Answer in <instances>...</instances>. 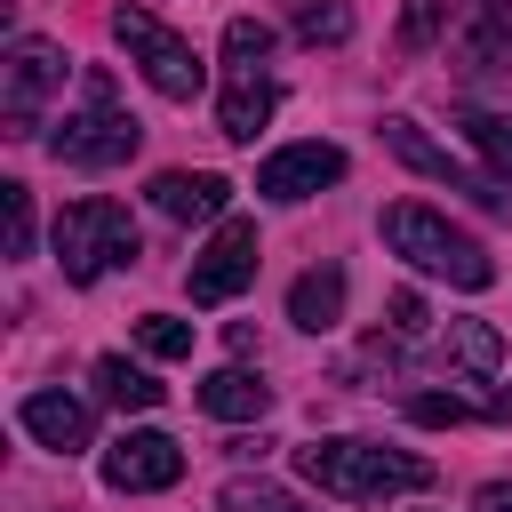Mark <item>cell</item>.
I'll return each instance as SVG.
<instances>
[{
    "label": "cell",
    "instance_id": "obj_1",
    "mask_svg": "<svg viewBox=\"0 0 512 512\" xmlns=\"http://www.w3.org/2000/svg\"><path fill=\"white\" fill-rule=\"evenodd\" d=\"M296 472H304L320 496H344V504H384V496L432 488V464H424V456L376 448V440H312V448H296Z\"/></svg>",
    "mask_w": 512,
    "mask_h": 512
},
{
    "label": "cell",
    "instance_id": "obj_2",
    "mask_svg": "<svg viewBox=\"0 0 512 512\" xmlns=\"http://www.w3.org/2000/svg\"><path fill=\"white\" fill-rule=\"evenodd\" d=\"M384 240H392V256H408L416 272H440L448 288H488L496 280V256L472 232H456L448 216H432L424 200H392L384 208Z\"/></svg>",
    "mask_w": 512,
    "mask_h": 512
},
{
    "label": "cell",
    "instance_id": "obj_3",
    "mask_svg": "<svg viewBox=\"0 0 512 512\" xmlns=\"http://www.w3.org/2000/svg\"><path fill=\"white\" fill-rule=\"evenodd\" d=\"M136 144H144V128H136V112L120 104V88H112L104 72H80V112L56 120L48 152H56L64 168H120Z\"/></svg>",
    "mask_w": 512,
    "mask_h": 512
},
{
    "label": "cell",
    "instance_id": "obj_4",
    "mask_svg": "<svg viewBox=\"0 0 512 512\" xmlns=\"http://www.w3.org/2000/svg\"><path fill=\"white\" fill-rule=\"evenodd\" d=\"M112 40L128 48V64H136L168 104H192V96L208 88V64L192 56V40H184V32H168L152 8H112Z\"/></svg>",
    "mask_w": 512,
    "mask_h": 512
},
{
    "label": "cell",
    "instance_id": "obj_5",
    "mask_svg": "<svg viewBox=\"0 0 512 512\" xmlns=\"http://www.w3.org/2000/svg\"><path fill=\"white\" fill-rule=\"evenodd\" d=\"M128 256H136V224H128L120 200H72L56 216V264H64V280L88 288V280H104Z\"/></svg>",
    "mask_w": 512,
    "mask_h": 512
},
{
    "label": "cell",
    "instance_id": "obj_6",
    "mask_svg": "<svg viewBox=\"0 0 512 512\" xmlns=\"http://www.w3.org/2000/svg\"><path fill=\"white\" fill-rule=\"evenodd\" d=\"M64 88V48L56 40H16L8 64H0V112H8V136H32L40 128V104Z\"/></svg>",
    "mask_w": 512,
    "mask_h": 512
},
{
    "label": "cell",
    "instance_id": "obj_7",
    "mask_svg": "<svg viewBox=\"0 0 512 512\" xmlns=\"http://www.w3.org/2000/svg\"><path fill=\"white\" fill-rule=\"evenodd\" d=\"M248 280H256V224L248 216H224L216 240L192 256V304H232Z\"/></svg>",
    "mask_w": 512,
    "mask_h": 512
},
{
    "label": "cell",
    "instance_id": "obj_8",
    "mask_svg": "<svg viewBox=\"0 0 512 512\" xmlns=\"http://www.w3.org/2000/svg\"><path fill=\"white\" fill-rule=\"evenodd\" d=\"M384 144L416 168V176H432V184H448V192H472L480 208H504V192H496V176H480V168H464L448 144H432L416 120H384Z\"/></svg>",
    "mask_w": 512,
    "mask_h": 512
},
{
    "label": "cell",
    "instance_id": "obj_9",
    "mask_svg": "<svg viewBox=\"0 0 512 512\" xmlns=\"http://www.w3.org/2000/svg\"><path fill=\"white\" fill-rule=\"evenodd\" d=\"M104 480L128 488V496H144V488H176V480H184V448H176L168 432H120V440L104 448Z\"/></svg>",
    "mask_w": 512,
    "mask_h": 512
},
{
    "label": "cell",
    "instance_id": "obj_10",
    "mask_svg": "<svg viewBox=\"0 0 512 512\" xmlns=\"http://www.w3.org/2000/svg\"><path fill=\"white\" fill-rule=\"evenodd\" d=\"M344 176V152L336 144H280L264 168H256V192L264 200H312L320 184H336Z\"/></svg>",
    "mask_w": 512,
    "mask_h": 512
},
{
    "label": "cell",
    "instance_id": "obj_11",
    "mask_svg": "<svg viewBox=\"0 0 512 512\" xmlns=\"http://www.w3.org/2000/svg\"><path fill=\"white\" fill-rule=\"evenodd\" d=\"M272 104H280V88H272V72H264V64H224V104H216V128H224L232 144H256V128L272 120Z\"/></svg>",
    "mask_w": 512,
    "mask_h": 512
},
{
    "label": "cell",
    "instance_id": "obj_12",
    "mask_svg": "<svg viewBox=\"0 0 512 512\" xmlns=\"http://www.w3.org/2000/svg\"><path fill=\"white\" fill-rule=\"evenodd\" d=\"M224 200H232V184L216 168H168V176H152V208L176 216V224H216Z\"/></svg>",
    "mask_w": 512,
    "mask_h": 512
},
{
    "label": "cell",
    "instance_id": "obj_13",
    "mask_svg": "<svg viewBox=\"0 0 512 512\" xmlns=\"http://www.w3.org/2000/svg\"><path fill=\"white\" fill-rule=\"evenodd\" d=\"M16 416H24V432H32L40 448H56V456L88 448V432H96V424H88V408H80L72 392H24V408H16Z\"/></svg>",
    "mask_w": 512,
    "mask_h": 512
},
{
    "label": "cell",
    "instance_id": "obj_14",
    "mask_svg": "<svg viewBox=\"0 0 512 512\" xmlns=\"http://www.w3.org/2000/svg\"><path fill=\"white\" fill-rule=\"evenodd\" d=\"M464 64H472V72H504V64H512V0H472Z\"/></svg>",
    "mask_w": 512,
    "mask_h": 512
},
{
    "label": "cell",
    "instance_id": "obj_15",
    "mask_svg": "<svg viewBox=\"0 0 512 512\" xmlns=\"http://www.w3.org/2000/svg\"><path fill=\"white\" fill-rule=\"evenodd\" d=\"M288 320H296V328H312V336H320V328H336V320H344V272H336V264L304 272V280L288 288Z\"/></svg>",
    "mask_w": 512,
    "mask_h": 512
},
{
    "label": "cell",
    "instance_id": "obj_16",
    "mask_svg": "<svg viewBox=\"0 0 512 512\" xmlns=\"http://www.w3.org/2000/svg\"><path fill=\"white\" fill-rule=\"evenodd\" d=\"M200 408H208V416H224V424H248V416H264V408H272V384H256L248 368H216V376L200 384Z\"/></svg>",
    "mask_w": 512,
    "mask_h": 512
},
{
    "label": "cell",
    "instance_id": "obj_17",
    "mask_svg": "<svg viewBox=\"0 0 512 512\" xmlns=\"http://www.w3.org/2000/svg\"><path fill=\"white\" fill-rule=\"evenodd\" d=\"M96 392H104L112 408H160V400H168V384H160L152 368L120 360V352H104V360H96Z\"/></svg>",
    "mask_w": 512,
    "mask_h": 512
},
{
    "label": "cell",
    "instance_id": "obj_18",
    "mask_svg": "<svg viewBox=\"0 0 512 512\" xmlns=\"http://www.w3.org/2000/svg\"><path fill=\"white\" fill-rule=\"evenodd\" d=\"M448 360H464L472 376H496L504 368V336L488 320H448Z\"/></svg>",
    "mask_w": 512,
    "mask_h": 512
},
{
    "label": "cell",
    "instance_id": "obj_19",
    "mask_svg": "<svg viewBox=\"0 0 512 512\" xmlns=\"http://www.w3.org/2000/svg\"><path fill=\"white\" fill-rule=\"evenodd\" d=\"M216 504H224V512H304V496H288L280 480H248V472H232V480L216 488Z\"/></svg>",
    "mask_w": 512,
    "mask_h": 512
},
{
    "label": "cell",
    "instance_id": "obj_20",
    "mask_svg": "<svg viewBox=\"0 0 512 512\" xmlns=\"http://www.w3.org/2000/svg\"><path fill=\"white\" fill-rule=\"evenodd\" d=\"M464 136L496 176H512V112H464Z\"/></svg>",
    "mask_w": 512,
    "mask_h": 512
},
{
    "label": "cell",
    "instance_id": "obj_21",
    "mask_svg": "<svg viewBox=\"0 0 512 512\" xmlns=\"http://www.w3.org/2000/svg\"><path fill=\"white\" fill-rule=\"evenodd\" d=\"M136 344H144L152 360H184V352H192V320H176V312H144V320H136Z\"/></svg>",
    "mask_w": 512,
    "mask_h": 512
},
{
    "label": "cell",
    "instance_id": "obj_22",
    "mask_svg": "<svg viewBox=\"0 0 512 512\" xmlns=\"http://www.w3.org/2000/svg\"><path fill=\"white\" fill-rule=\"evenodd\" d=\"M344 32H352V8H344V0H304V8H296V40H312V48L328 40V48H336Z\"/></svg>",
    "mask_w": 512,
    "mask_h": 512
},
{
    "label": "cell",
    "instance_id": "obj_23",
    "mask_svg": "<svg viewBox=\"0 0 512 512\" xmlns=\"http://www.w3.org/2000/svg\"><path fill=\"white\" fill-rule=\"evenodd\" d=\"M264 56H272V24L232 16V24H224V64H264Z\"/></svg>",
    "mask_w": 512,
    "mask_h": 512
},
{
    "label": "cell",
    "instance_id": "obj_24",
    "mask_svg": "<svg viewBox=\"0 0 512 512\" xmlns=\"http://www.w3.org/2000/svg\"><path fill=\"white\" fill-rule=\"evenodd\" d=\"M408 416H416V424H472L480 408L456 400V392H408Z\"/></svg>",
    "mask_w": 512,
    "mask_h": 512
},
{
    "label": "cell",
    "instance_id": "obj_25",
    "mask_svg": "<svg viewBox=\"0 0 512 512\" xmlns=\"http://www.w3.org/2000/svg\"><path fill=\"white\" fill-rule=\"evenodd\" d=\"M440 16H448V0H408L400 8V48H432L440 40Z\"/></svg>",
    "mask_w": 512,
    "mask_h": 512
},
{
    "label": "cell",
    "instance_id": "obj_26",
    "mask_svg": "<svg viewBox=\"0 0 512 512\" xmlns=\"http://www.w3.org/2000/svg\"><path fill=\"white\" fill-rule=\"evenodd\" d=\"M0 208H8V256H32V192L0 184Z\"/></svg>",
    "mask_w": 512,
    "mask_h": 512
},
{
    "label": "cell",
    "instance_id": "obj_27",
    "mask_svg": "<svg viewBox=\"0 0 512 512\" xmlns=\"http://www.w3.org/2000/svg\"><path fill=\"white\" fill-rule=\"evenodd\" d=\"M424 328V296L416 288H392V336H416Z\"/></svg>",
    "mask_w": 512,
    "mask_h": 512
},
{
    "label": "cell",
    "instance_id": "obj_28",
    "mask_svg": "<svg viewBox=\"0 0 512 512\" xmlns=\"http://www.w3.org/2000/svg\"><path fill=\"white\" fill-rule=\"evenodd\" d=\"M472 512H512V480H488V488L472 496Z\"/></svg>",
    "mask_w": 512,
    "mask_h": 512
}]
</instances>
